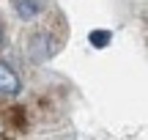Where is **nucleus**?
I'll use <instances>...</instances> for the list:
<instances>
[{"label":"nucleus","instance_id":"obj_1","mask_svg":"<svg viewBox=\"0 0 148 140\" xmlns=\"http://www.w3.org/2000/svg\"><path fill=\"white\" fill-rule=\"evenodd\" d=\"M58 38L52 36V33L47 30H36L30 33V38H27V58L33 60V63H44V60H49L55 52H58Z\"/></svg>","mask_w":148,"mask_h":140},{"label":"nucleus","instance_id":"obj_2","mask_svg":"<svg viewBox=\"0 0 148 140\" xmlns=\"http://www.w3.org/2000/svg\"><path fill=\"white\" fill-rule=\"evenodd\" d=\"M0 93L3 96H16L19 93V77L5 63H0Z\"/></svg>","mask_w":148,"mask_h":140},{"label":"nucleus","instance_id":"obj_3","mask_svg":"<svg viewBox=\"0 0 148 140\" xmlns=\"http://www.w3.org/2000/svg\"><path fill=\"white\" fill-rule=\"evenodd\" d=\"M41 8H44L41 0H14V11L19 19H36L41 14Z\"/></svg>","mask_w":148,"mask_h":140},{"label":"nucleus","instance_id":"obj_4","mask_svg":"<svg viewBox=\"0 0 148 140\" xmlns=\"http://www.w3.org/2000/svg\"><path fill=\"white\" fill-rule=\"evenodd\" d=\"M88 41H90V47L104 49L107 44L112 41V33H110V30H90V33H88Z\"/></svg>","mask_w":148,"mask_h":140},{"label":"nucleus","instance_id":"obj_5","mask_svg":"<svg viewBox=\"0 0 148 140\" xmlns=\"http://www.w3.org/2000/svg\"><path fill=\"white\" fill-rule=\"evenodd\" d=\"M0 38H3V30H0Z\"/></svg>","mask_w":148,"mask_h":140}]
</instances>
